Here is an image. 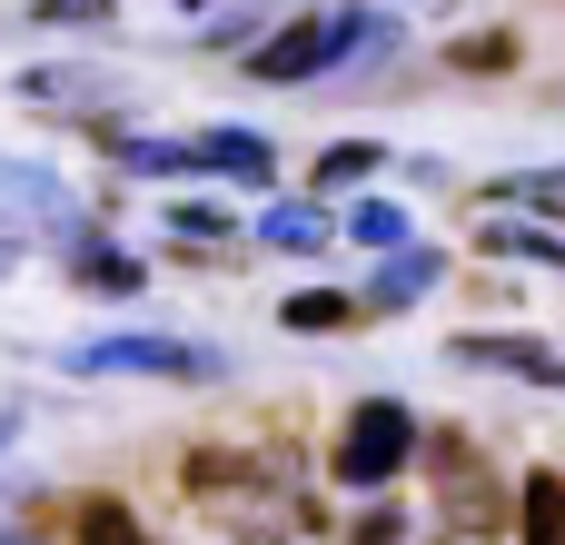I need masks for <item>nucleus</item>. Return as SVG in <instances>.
<instances>
[{
	"instance_id": "1",
	"label": "nucleus",
	"mask_w": 565,
	"mask_h": 545,
	"mask_svg": "<svg viewBox=\"0 0 565 545\" xmlns=\"http://www.w3.org/2000/svg\"><path fill=\"white\" fill-rule=\"evenodd\" d=\"M417 467H427V487H437V526H447V536L487 545L497 526H507V487H497V457H477V437H467V427H427Z\"/></svg>"
},
{
	"instance_id": "2",
	"label": "nucleus",
	"mask_w": 565,
	"mask_h": 545,
	"mask_svg": "<svg viewBox=\"0 0 565 545\" xmlns=\"http://www.w3.org/2000/svg\"><path fill=\"white\" fill-rule=\"evenodd\" d=\"M417 447H427V427H417L407 397H358L348 427H338V447H328V477L358 487V496H377V487H397L417 467Z\"/></svg>"
},
{
	"instance_id": "3",
	"label": "nucleus",
	"mask_w": 565,
	"mask_h": 545,
	"mask_svg": "<svg viewBox=\"0 0 565 545\" xmlns=\"http://www.w3.org/2000/svg\"><path fill=\"white\" fill-rule=\"evenodd\" d=\"M70 377H169V387H218L228 377V357L209 348V338H79L70 357H60Z\"/></svg>"
},
{
	"instance_id": "4",
	"label": "nucleus",
	"mask_w": 565,
	"mask_h": 545,
	"mask_svg": "<svg viewBox=\"0 0 565 545\" xmlns=\"http://www.w3.org/2000/svg\"><path fill=\"white\" fill-rule=\"evenodd\" d=\"M457 367H497V377H526V387H565V348L516 338V328H477V338H457Z\"/></svg>"
},
{
	"instance_id": "5",
	"label": "nucleus",
	"mask_w": 565,
	"mask_h": 545,
	"mask_svg": "<svg viewBox=\"0 0 565 545\" xmlns=\"http://www.w3.org/2000/svg\"><path fill=\"white\" fill-rule=\"evenodd\" d=\"M437 278H447V258H437L427 238H407V248H387V258H377V278L358 288V308H367V318H397V308H417Z\"/></svg>"
},
{
	"instance_id": "6",
	"label": "nucleus",
	"mask_w": 565,
	"mask_h": 545,
	"mask_svg": "<svg viewBox=\"0 0 565 545\" xmlns=\"http://www.w3.org/2000/svg\"><path fill=\"white\" fill-rule=\"evenodd\" d=\"M189 169H209V179H248V189H268V179H278V149H268L258 129H199V139H189Z\"/></svg>"
},
{
	"instance_id": "7",
	"label": "nucleus",
	"mask_w": 565,
	"mask_h": 545,
	"mask_svg": "<svg viewBox=\"0 0 565 545\" xmlns=\"http://www.w3.org/2000/svg\"><path fill=\"white\" fill-rule=\"evenodd\" d=\"M248 238H258V248H288V258H318V248L338 238V209H328V199H268Z\"/></svg>"
},
{
	"instance_id": "8",
	"label": "nucleus",
	"mask_w": 565,
	"mask_h": 545,
	"mask_svg": "<svg viewBox=\"0 0 565 545\" xmlns=\"http://www.w3.org/2000/svg\"><path fill=\"white\" fill-rule=\"evenodd\" d=\"M516 545H565V467H536L516 487Z\"/></svg>"
},
{
	"instance_id": "9",
	"label": "nucleus",
	"mask_w": 565,
	"mask_h": 545,
	"mask_svg": "<svg viewBox=\"0 0 565 545\" xmlns=\"http://www.w3.org/2000/svg\"><path fill=\"white\" fill-rule=\"evenodd\" d=\"M367 308L348 298V288H298V298H278V328L288 338H338V328H358Z\"/></svg>"
},
{
	"instance_id": "10",
	"label": "nucleus",
	"mask_w": 565,
	"mask_h": 545,
	"mask_svg": "<svg viewBox=\"0 0 565 545\" xmlns=\"http://www.w3.org/2000/svg\"><path fill=\"white\" fill-rule=\"evenodd\" d=\"M70 545H149V526H139L119 496H79V506H70Z\"/></svg>"
},
{
	"instance_id": "11",
	"label": "nucleus",
	"mask_w": 565,
	"mask_h": 545,
	"mask_svg": "<svg viewBox=\"0 0 565 545\" xmlns=\"http://www.w3.org/2000/svg\"><path fill=\"white\" fill-rule=\"evenodd\" d=\"M516 60H526V40H516V30H467V40L447 50V70H457V79H507Z\"/></svg>"
},
{
	"instance_id": "12",
	"label": "nucleus",
	"mask_w": 565,
	"mask_h": 545,
	"mask_svg": "<svg viewBox=\"0 0 565 545\" xmlns=\"http://www.w3.org/2000/svg\"><path fill=\"white\" fill-rule=\"evenodd\" d=\"M338 228H348V238H358V248H377V258H387V248H407V238H417V218H407V209H397V199H358V209H348V218H338Z\"/></svg>"
},
{
	"instance_id": "13",
	"label": "nucleus",
	"mask_w": 565,
	"mask_h": 545,
	"mask_svg": "<svg viewBox=\"0 0 565 545\" xmlns=\"http://www.w3.org/2000/svg\"><path fill=\"white\" fill-rule=\"evenodd\" d=\"M487 209H546V218H565V169H516V179H487Z\"/></svg>"
},
{
	"instance_id": "14",
	"label": "nucleus",
	"mask_w": 565,
	"mask_h": 545,
	"mask_svg": "<svg viewBox=\"0 0 565 545\" xmlns=\"http://www.w3.org/2000/svg\"><path fill=\"white\" fill-rule=\"evenodd\" d=\"M377 169H387L377 139H338V149H318V199H338V189H358V179H377Z\"/></svg>"
},
{
	"instance_id": "15",
	"label": "nucleus",
	"mask_w": 565,
	"mask_h": 545,
	"mask_svg": "<svg viewBox=\"0 0 565 545\" xmlns=\"http://www.w3.org/2000/svg\"><path fill=\"white\" fill-rule=\"evenodd\" d=\"M189 487H199V496H238V487L258 496L268 477H258V467H248L238 447H199V457H189Z\"/></svg>"
},
{
	"instance_id": "16",
	"label": "nucleus",
	"mask_w": 565,
	"mask_h": 545,
	"mask_svg": "<svg viewBox=\"0 0 565 545\" xmlns=\"http://www.w3.org/2000/svg\"><path fill=\"white\" fill-rule=\"evenodd\" d=\"M79 288L129 298V288H139V258H129V248H109V238H89V248H79Z\"/></svg>"
},
{
	"instance_id": "17",
	"label": "nucleus",
	"mask_w": 565,
	"mask_h": 545,
	"mask_svg": "<svg viewBox=\"0 0 565 545\" xmlns=\"http://www.w3.org/2000/svg\"><path fill=\"white\" fill-rule=\"evenodd\" d=\"M119 169H139V179H179V169H189V139H119Z\"/></svg>"
},
{
	"instance_id": "18",
	"label": "nucleus",
	"mask_w": 565,
	"mask_h": 545,
	"mask_svg": "<svg viewBox=\"0 0 565 545\" xmlns=\"http://www.w3.org/2000/svg\"><path fill=\"white\" fill-rule=\"evenodd\" d=\"M169 228H179V238H199V248H209V238H228V228H238V218H228V209H218V199H169Z\"/></svg>"
},
{
	"instance_id": "19",
	"label": "nucleus",
	"mask_w": 565,
	"mask_h": 545,
	"mask_svg": "<svg viewBox=\"0 0 565 545\" xmlns=\"http://www.w3.org/2000/svg\"><path fill=\"white\" fill-rule=\"evenodd\" d=\"M338 545H407V516H397V506H367V516H358Z\"/></svg>"
},
{
	"instance_id": "20",
	"label": "nucleus",
	"mask_w": 565,
	"mask_h": 545,
	"mask_svg": "<svg viewBox=\"0 0 565 545\" xmlns=\"http://www.w3.org/2000/svg\"><path fill=\"white\" fill-rule=\"evenodd\" d=\"M30 20H40V30H70V20H109V0H40Z\"/></svg>"
},
{
	"instance_id": "21",
	"label": "nucleus",
	"mask_w": 565,
	"mask_h": 545,
	"mask_svg": "<svg viewBox=\"0 0 565 545\" xmlns=\"http://www.w3.org/2000/svg\"><path fill=\"white\" fill-rule=\"evenodd\" d=\"M248 30H258V0H238V10H218V20H209V40H248Z\"/></svg>"
},
{
	"instance_id": "22",
	"label": "nucleus",
	"mask_w": 565,
	"mask_h": 545,
	"mask_svg": "<svg viewBox=\"0 0 565 545\" xmlns=\"http://www.w3.org/2000/svg\"><path fill=\"white\" fill-rule=\"evenodd\" d=\"M238 545H278V536H268V526H238Z\"/></svg>"
},
{
	"instance_id": "23",
	"label": "nucleus",
	"mask_w": 565,
	"mask_h": 545,
	"mask_svg": "<svg viewBox=\"0 0 565 545\" xmlns=\"http://www.w3.org/2000/svg\"><path fill=\"white\" fill-rule=\"evenodd\" d=\"M0 545H40V536H20V526H10V536H0Z\"/></svg>"
},
{
	"instance_id": "24",
	"label": "nucleus",
	"mask_w": 565,
	"mask_h": 545,
	"mask_svg": "<svg viewBox=\"0 0 565 545\" xmlns=\"http://www.w3.org/2000/svg\"><path fill=\"white\" fill-rule=\"evenodd\" d=\"M199 10H209V0H199Z\"/></svg>"
},
{
	"instance_id": "25",
	"label": "nucleus",
	"mask_w": 565,
	"mask_h": 545,
	"mask_svg": "<svg viewBox=\"0 0 565 545\" xmlns=\"http://www.w3.org/2000/svg\"><path fill=\"white\" fill-rule=\"evenodd\" d=\"M556 268H565V258H556Z\"/></svg>"
}]
</instances>
